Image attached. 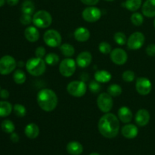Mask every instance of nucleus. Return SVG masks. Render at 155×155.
Instances as JSON below:
<instances>
[{
    "mask_svg": "<svg viewBox=\"0 0 155 155\" xmlns=\"http://www.w3.org/2000/svg\"><path fill=\"white\" fill-rule=\"evenodd\" d=\"M120 120L114 114L106 113L100 118L98 127L100 133L104 137L113 139L120 131Z\"/></svg>",
    "mask_w": 155,
    "mask_h": 155,
    "instance_id": "f257e3e1",
    "label": "nucleus"
},
{
    "mask_svg": "<svg viewBox=\"0 0 155 155\" xmlns=\"http://www.w3.org/2000/svg\"><path fill=\"white\" fill-rule=\"evenodd\" d=\"M36 100L40 108L44 111H52L58 105L57 95L50 89H43L39 91L36 96Z\"/></svg>",
    "mask_w": 155,
    "mask_h": 155,
    "instance_id": "f03ea898",
    "label": "nucleus"
},
{
    "mask_svg": "<svg viewBox=\"0 0 155 155\" xmlns=\"http://www.w3.org/2000/svg\"><path fill=\"white\" fill-rule=\"evenodd\" d=\"M26 69L30 75L39 77L45 73L46 70V63L42 58L37 57L32 58L26 63Z\"/></svg>",
    "mask_w": 155,
    "mask_h": 155,
    "instance_id": "7ed1b4c3",
    "label": "nucleus"
},
{
    "mask_svg": "<svg viewBox=\"0 0 155 155\" xmlns=\"http://www.w3.org/2000/svg\"><path fill=\"white\" fill-rule=\"evenodd\" d=\"M33 23L36 27L47 28L52 23V17L47 11L39 10L33 15Z\"/></svg>",
    "mask_w": 155,
    "mask_h": 155,
    "instance_id": "20e7f679",
    "label": "nucleus"
},
{
    "mask_svg": "<svg viewBox=\"0 0 155 155\" xmlns=\"http://www.w3.org/2000/svg\"><path fill=\"white\" fill-rule=\"evenodd\" d=\"M68 92L71 95L77 98L83 97L86 94L87 90V86L84 81H80V80H74L71 82L67 86Z\"/></svg>",
    "mask_w": 155,
    "mask_h": 155,
    "instance_id": "39448f33",
    "label": "nucleus"
},
{
    "mask_svg": "<svg viewBox=\"0 0 155 155\" xmlns=\"http://www.w3.org/2000/svg\"><path fill=\"white\" fill-rule=\"evenodd\" d=\"M77 63L72 58H65L61 61L59 65V72L63 77H70L75 73Z\"/></svg>",
    "mask_w": 155,
    "mask_h": 155,
    "instance_id": "423d86ee",
    "label": "nucleus"
},
{
    "mask_svg": "<svg viewBox=\"0 0 155 155\" xmlns=\"http://www.w3.org/2000/svg\"><path fill=\"white\" fill-rule=\"evenodd\" d=\"M43 40L48 46L56 48L61 45L62 38L60 33L55 30H48L43 35Z\"/></svg>",
    "mask_w": 155,
    "mask_h": 155,
    "instance_id": "0eeeda50",
    "label": "nucleus"
},
{
    "mask_svg": "<svg viewBox=\"0 0 155 155\" xmlns=\"http://www.w3.org/2000/svg\"><path fill=\"white\" fill-rule=\"evenodd\" d=\"M17 66L15 59L11 55H5L0 58V74L8 75L15 71Z\"/></svg>",
    "mask_w": 155,
    "mask_h": 155,
    "instance_id": "6e6552de",
    "label": "nucleus"
},
{
    "mask_svg": "<svg viewBox=\"0 0 155 155\" xmlns=\"http://www.w3.org/2000/svg\"><path fill=\"white\" fill-rule=\"evenodd\" d=\"M97 105L101 111L104 113H109L114 105L112 96L107 92H102L97 98Z\"/></svg>",
    "mask_w": 155,
    "mask_h": 155,
    "instance_id": "1a4fd4ad",
    "label": "nucleus"
},
{
    "mask_svg": "<svg viewBox=\"0 0 155 155\" xmlns=\"http://www.w3.org/2000/svg\"><path fill=\"white\" fill-rule=\"evenodd\" d=\"M145 37L141 32H135L127 39V45L132 50H138L145 44Z\"/></svg>",
    "mask_w": 155,
    "mask_h": 155,
    "instance_id": "9d476101",
    "label": "nucleus"
},
{
    "mask_svg": "<svg viewBox=\"0 0 155 155\" xmlns=\"http://www.w3.org/2000/svg\"><path fill=\"white\" fill-rule=\"evenodd\" d=\"M83 20L89 23L98 21L101 17V12L98 8L95 6H89L86 8L82 12Z\"/></svg>",
    "mask_w": 155,
    "mask_h": 155,
    "instance_id": "9b49d317",
    "label": "nucleus"
},
{
    "mask_svg": "<svg viewBox=\"0 0 155 155\" xmlns=\"http://www.w3.org/2000/svg\"><path fill=\"white\" fill-rule=\"evenodd\" d=\"M136 89L141 95H148L152 89L151 82L146 77H139L136 80Z\"/></svg>",
    "mask_w": 155,
    "mask_h": 155,
    "instance_id": "f8f14e48",
    "label": "nucleus"
},
{
    "mask_svg": "<svg viewBox=\"0 0 155 155\" xmlns=\"http://www.w3.org/2000/svg\"><path fill=\"white\" fill-rule=\"evenodd\" d=\"M112 62L117 65H124L128 59V55L124 49L120 48H114L110 53Z\"/></svg>",
    "mask_w": 155,
    "mask_h": 155,
    "instance_id": "ddd939ff",
    "label": "nucleus"
},
{
    "mask_svg": "<svg viewBox=\"0 0 155 155\" xmlns=\"http://www.w3.org/2000/svg\"><path fill=\"white\" fill-rule=\"evenodd\" d=\"M150 118H151L150 114L146 109H140V110H139L136 112V117H135L136 124L142 127H145L149 123Z\"/></svg>",
    "mask_w": 155,
    "mask_h": 155,
    "instance_id": "4468645a",
    "label": "nucleus"
},
{
    "mask_svg": "<svg viewBox=\"0 0 155 155\" xmlns=\"http://www.w3.org/2000/svg\"><path fill=\"white\" fill-rule=\"evenodd\" d=\"M92 56L90 52H89V51H82L77 57L76 63L80 68H85L90 65L91 62H92Z\"/></svg>",
    "mask_w": 155,
    "mask_h": 155,
    "instance_id": "2eb2a0df",
    "label": "nucleus"
},
{
    "mask_svg": "<svg viewBox=\"0 0 155 155\" xmlns=\"http://www.w3.org/2000/svg\"><path fill=\"white\" fill-rule=\"evenodd\" d=\"M121 133L127 139H132L138 136L139 130H138V127L134 124H127L123 127Z\"/></svg>",
    "mask_w": 155,
    "mask_h": 155,
    "instance_id": "dca6fc26",
    "label": "nucleus"
},
{
    "mask_svg": "<svg viewBox=\"0 0 155 155\" xmlns=\"http://www.w3.org/2000/svg\"><path fill=\"white\" fill-rule=\"evenodd\" d=\"M74 36L77 41L80 42H84L89 40V39L90 38V32L86 27H80L76 29Z\"/></svg>",
    "mask_w": 155,
    "mask_h": 155,
    "instance_id": "f3484780",
    "label": "nucleus"
},
{
    "mask_svg": "<svg viewBox=\"0 0 155 155\" xmlns=\"http://www.w3.org/2000/svg\"><path fill=\"white\" fill-rule=\"evenodd\" d=\"M118 118L124 124H128L133 120V112L128 107L123 106L118 110Z\"/></svg>",
    "mask_w": 155,
    "mask_h": 155,
    "instance_id": "a211bd4d",
    "label": "nucleus"
},
{
    "mask_svg": "<svg viewBox=\"0 0 155 155\" xmlns=\"http://www.w3.org/2000/svg\"><path fill=\"white\" fill-rule=\"evenodd\" d=\"M142 14L147 18L155 17V0H146L142 8Z\"/></svg>",
    "mask_w": 155,
    "mask_h": 155,
    "instance_id": "6ab92c4d",
    "label": "nucleus"
},
{
    "mask_svg": "<svg viewBox=\"0 0 155 155\" xmlns=\"http://www.w3.org/2000/svg\"><path fill=\"white\" fill-rule=\"evenodd\" d=\"M24 36L29 42H35L39 39V32L36 27L30 26L24 30Z\"/></svg>",
    "mask_w": 155,
    "mask_h": 155,
    "instance_id": "aec40b11",
    "label": "nucleus"
},
{
    "mask_svg": "<svg viewBox=\"0 0 155 155\" xmlns=\"http://www.w3.org/2000/svg\"><path fill=\"white\" fill-rule=\"evenodd\" d=\"M67 151L71 155H80L83 151V147L80 142L73 141L67 145Z\"/></svg>",
    "mask_w": 155,
    "mask_h": 155,
    "instance_id": "412c9836",
    "label": "nucleus"
},
{
    "mask_svg": "<svg viewBox=\"0 0 155 155\" xmlns=\"http://www.w3.org/2000/svg\"><path fill=\"white\" fill-rule=\"evenodd\" d=\"M24 133L27 138L30 139H34L37 138L39 134V127L36 124H29L26 126L24 129Z\"/></svg>",
    "mask_w": 155,
    "mask_h": 155,
    "instance_id": "4be33fe9",
    "label": "nucleus"
},
{
    "mask_svg": "<svg viewBox=\"0 0 155 155\" xmlns=\"http://www.w3.org/2000/svg\"><path fill=\"white\" fill-rule=\"evenodd\" d=\"M94 77L96 81L100 83H108L111 80V74L110 72L105 71V70H101V71H97L94 74Z\"/></svg>",
    "mask_w": 155,
    "mask_h": 155,
    "instance_id": "5701e85b",
    "label": "nucleus"
},
{
    "mask_svg": "<svg viewBox=\"0 0 155 155\" xmlns=\"http://www.w3.org/2000/svg\"><path fill=\"white\" fill-rule=\"evenodd\" d=\"M12 108V104L8 101H0V117H5L10 115Z\"/></svg>",
    "mask_w": 155,
    "mask_h": 155,
    "instance_id": "b1692460",
    "label": "nucleus"
},
{
    "mask_svg": "<svg viewBox=\"0 0 155 155\" xmlns=\"http://www.w3.org/2000/svg\"><path fill=\"white\" fill-rule=\"evenodd\" d=\"M21 11L23 14L32 15L35 12L34 3L31 0H25L21 6Z\"/></svg>",
    "mask_w": 155,
    "mask_h": 155,
    "instance_id": "393cba45",
    "label": "nucleus"
},
{
    "mask_svg": "<svg viewBox=\"0 0 155 155\" xmlns=\"http://www.w3.org/2000/svg\"><path fill=\"white\" fill-rule=\"evenodd\" d=\"M142 0H126L125 7L130 12H136L142 5Z\"/></svg>",
    "mask_w": 155,
    "mask_h": 155,
    "instance_id": "a878e982",
    "label": "nucleus"
},
{
    "mask_svg": "<svg viewBox=\"0 0 155 155\" xmlns=\"http://www.w3.org/2000/svg\"><path fill=\"white\" fill-rule=\"evenodd\" d=\"M59 48H60V50L62 54L64 56H66V57H71L75 53V49H74V46L71 45V44H62V45H60Z\"/></svg>",
    "mask_w": 155,
    "mask_h": 155,
    "instance_id": "bb28decb",
    "label": "nucleus"
},
{
    "mask_svg": "<svg viewBox=\"0 0 155 155\" xmlns=\"http://www.w3.org/2000/svg\"><path fill=\"white\" fill-rule=\"evenodd\" d=\"M1 128L3 132L6 133H11V134L14 133L15 130V124L9 120H5L4 121H2L1 124Z\"/></svg>",
    "mask_w": 155,
    "mask_h": 155,
    "instance_id": "cd10ccee",
    "label": "nucleus"
},
{
    "mask_svg": "<svg viewBox=\"0 0 155 155\" xmlns=\"http://www.w3.org/2000/svg\"><path fill=\"white\" fill-rule=\"evenodd\" d=\"M59 57L58 54H54V53H49V54H46L45 57V61L46 64L49 65V66H55L58 64L59 62Z\"/></svg>",
    "mask_w": 155,
    "mask_h": 155,
    "instance_id": "c85d7f7f",
    "label": "nucleus"
},
{
    "mask_svg": "<svg viewBox=\"0 0 155 155\" xmlns=\"http://www.w3.org/2000/svg\"><path fill=\"white\" fill-rule=\"evenodd\" d=\"M13 79L14 81L17 83V84L21 85L23 83H25L26 81V74L21 70H17L13 74Z\"/></svg>",
    "mask_w": 155,
    "mask_h": 155,
    "instance_id": "c756f323",
    "label": "nucleus"
},
{
    "mask_svg": "<svg viewBox=\"0 0 155 155\" xmlns=\"http://www.w3.org/2000/svg\"><path fill=\"white\" fill-rule=\"evenodd\" d=\"M107 93L112 97H117L122 93V88L118 84H111L107 88Z\"/></svg>",
    "mask_w": 155,
    "mask_h": 155,
    "instance_id": "7c9ffc66",
    "label": "nucleus"
},
{
    "mask_svg": "<svg viewBox=\"0 0 155 155\" xmlns=\"http://www.w3.org/2000/svg\"><path fill=\"white\" fill-rule=\"evenodd\" d=\"M114 39L115 42L120 45H124L127 42V36H126L125 33H122V32H117L114 35Z\"/></svg>",
    "mask_w": 155,
    "mask_h": 155,
    "instance_id": "2f4dec72",
    "label": "nucleus"
},
{
    "mask_svg": "<svg viewBox=\"0 0 155 155\" xmlns=\"http://www.w3.org/2000/svg\"><path fill=\"white\" fill-rule=\"evenodd\" d=\"M131 22L135 26H141L144 22V18L143 15L142 14L139 13V12H135L131 15Z\"/></svg>",
    "mask_w": 155,
    "mask_h": 155,
    "instance_id": "473e14b6",
    "label": "nucleus"
},
{
    "mask_svg": "<svg viewBox=\"0 0 155 155\" xmlns=\"http://www.w3.org/2000/svg\"><path fill=\"white\" fill-rule=\"evenodd\" d=\"M14 112H15V115L18 117H23L27 114V110H26L25 107L21 104H16L13 107Z\"/></svg>",
    "mask_w": 155,
    "mask_h": 155,
    "instance_id": "72a5a7b5",
    "label": "nucleus"
},
{
    "mask_svg": "<svg viewBox=\"0 0 155 155\" xmlns=\"http://www.w3.org/2000/svg\"><path fill=\"white\" fill-rule=\"evenodd\" d=\"M98 49L101 53L104 54H110L111 52V45L107 42H101L98 45Z\"/></svg>",
    "mask_w": 155,
    "mask_h": 155,
    "instance_id": "f704fd0d",
    "label": "nucleus"
},
{
    "mask_svg": "<svg viewBox=\"0 0 155 155\" xmlns=\"http://www.w3.org/2000/svg\"><path fill=\"white\" fill-rule=\"evenodd\" d=\"M89 89L92 93H98L100 92V90H101V85H100V83H98L95 80H92L89 84Z\"/></svg>",
    "mask_w": 155,
    "mask_h": 155,
    "instance_id": "c9c22d12",
    "label": "nucleus"
},
{
    "mask_svg": "<svg viewBox=\"0 0 155 155\" xmlns=\"http://www.w3.org/2000/svg\"><path fill=\"white\" fill-rule=\"evenodd\" d=\"M122 79L124 81L131 83L135 79V73L132 71H126L123 73Z\"/></svg>",
    "mask_w": 155,
    "mask_h": 155,
    "instance_id": "e433bc0d",
    "label": "nucleus"
},
{
    "mask_svg": "<svg viewBox=\"0 0 155 155\" xmlns=\"http://www.w3.org/2000/svg\"><path fill=\"white\" fill-rule=\"evenodd\" d=\"M20 21L24 25H29L31 24L33 21V18L30 15H27V14H22V15L20 18Z\"/></svg>",
    "mask_w": 155,
    "mask_h": 155,
    "instance_id": "4c0bfd02",
    "label": "nucleus"
},
{
    "mask_svg": "<svg viewBox=\"0 0 155 155\" xmlns=\"http://www.w3.org/2000/svg\"><path fill=\"white\" fill-rule=\"evenodd\" d=\"M45 48L42 46H39L36 48V49L35 50V55L36 57L39 58H42L44 56H45Z\"/></svg>",
    "mask_w": 155,
    "mask_h": 155,
    "instance_id": "58836bf2",
    "label": "nucleus"
},
{
    "mask_svg": "<svg viewBox=\"0 0 155 155\" xmlns=\"http://www.w3.org/2000/svg\"><path fill=\"white\" fill-rule=\"evenodd\" d=\"M146 53L148 56L154 57L155 56V44H150L146 48Z\"/></svg>",
    "mask_w": 155,
    "mask_h": 155,
    "instance_id": "ea45409f",
    "label": "nucleus"
},
{
    "mask_svg": "<svg viewBox=\"0 0 155 155\" xmlns=\"http://www.w3.org/2000/svg\"><path fill=\"white\" fill-rule=\"evenodd\" d=\"M98 1L99 0H81V2L83 4L89 6H94L98 2Z\"/></svg>",
    "mask_w": 155,
    "mask_h": 155,
    "instance_id": "a19ab883",
    "label": "nucleus"
},
{
    "mask_svg": "<svg viewBox=\"0 0 155 155\" xmlns=\"http://www.w3.org/2000/svg\"><path fill=\"white\" fill-rule=\"evenodd\" d=\"M9 97V92L7 89H2L0 91V98L6 99Z\"/></svg>",
    "mask_w": 155,
    "mask_h": 155,
    "instance_id": "79ce46f5",
    "label": "nucleus"
},
{
    "mask_svg": "<svg viewBox=\"0 0 155 155\" xmlns=\"http://www.w3.org/2000/svg\"><path fill=\"white\" fill-rule=\"evenodd\" d=\"M10 138L11 140L13 142H15V143H16V142H18V141H19V136H18V135L15 133H12Z\"/></svg>",
    "mask_w": 155,
    "mask_h": 155,
    "instance_id": "37998d69",
    "label": "nucleus"
},
{
    "mask_svg": "<svg viewBox=\"0 0 155 155\" xmlns=\"http://www.w3.org/2000/svg\"><path fill=\"white\" fill-rule=\"evenodd\" d=\"M6 2L10 6H15L19 2V0H6Z\"/></svg>",
    "mask_w": 155,
    "mask_h": 155,
    "instance_id": "c03bdc74",
    "label": "nucleus"
},
{
    "mask_svg": "<svg viewBox=\"0 0 155 155\" xmlns=\"http://www.w3.org/2000/svg\"><path fill=\"white\" fill-rule=\"evenodd\" d=\"M5 2V0H0V7L4 5Z\"/></svg>",
    "mask_w": 155,
    "mask_h": 155,
    "instance_id": "a18cd8bd",
    "label": "nucleus"
},
{
    "mask_svg": "<svg viewBox=\"0 0 155 155\" xmlns=\"http://www.w3.org/2000/svg\"><path fill=\"white\" fill-rule=\"evenodd\" d=\"M89 155H100V154H98V153L93 152V153H92V154H90Z\"/></svg>",
    "mask_w": 155,
    "mask_h": 155,
    "instance_id": "49530a36",
    "label": "nucleus"
},
{
    "mask_svg": "<svg viewBox=\"0 0 155 155\" xmlns=\"http://www.w3.org/2000/svg\"><path fill=\"white\" fill-rule=\"evenodd\" d=\"M104 1H107V2H113L114 0H104Z\"/></svg>",
    "mask_w": 155,
    "mask_h": 155,
    "instance_id": "de8ad7c7",
    "label": "nucleus"
},
{
    "mask_svg": "<svg viewBox=\"0 0 155 155\" xmlns=\"http://www.w3.org/2000/svg\"><path fill=\"white\" fill-rule=\"evenodd\" d=\"M154 28H155V19H154Z\"/></svg>",
    "mask_w": 155,
    "mask_h": 155,
    "instance_id": "09e8293b",
    "label": "nucleus"
}]
</instances>
